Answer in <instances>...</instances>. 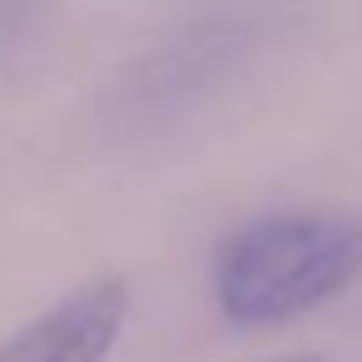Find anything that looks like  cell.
<instances>
[{"instance_id":"1","label":"cell","mask_w":362,"mask_h":362,"mask_svg":"<svg viewBox=\"0 0 362 362\" xmlns=\"http://www.w3.org/2000/svg\"><path fill=\"white\" fill-rule=\"evenodd\" d=\"M362 273V223L342 214H263L233 228L209 268L233 327H278L332 303Z\"/></svg>"},{"instance_id":"4","label":"cell","mask_w":362,"mask_h":362,"mask_svg":"<svg viewBox=\"0 0 362 362\" xmlns=\"http://www.w3.org/2000/svg\"><path fill=\"white\" fill-rule=\"evenodd\" d=\"M283 362H322V357H283Z\"/></svg>"},{"instance_id":"3","label":"cell","mask_w":362,"mask_h":362,"mask_svg":"<svg viewBox=\"0 0 362 362\" xmlns=\"http://www.w3.org/2000/svg\"><path fill=\"white\" fill-rule=\"evenodd\" d=\"M50 6L55 0H0V50H11L16 40H25Z\"/></svg>"},{"instance_id":"2","label":"cell","mask_w":362,"mask_h":362,"mask_svg":"<svg viewBox=\"0 0 362 362\" xmlns=\"http://www.w3.org/2000/svg\"><path fill=\"white\" fill-rule=\"evenodd\" d=\"M129 317L124 278H95L55 298L0 342V362H110Z\"/></svg>"}]
</instances>
